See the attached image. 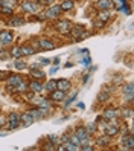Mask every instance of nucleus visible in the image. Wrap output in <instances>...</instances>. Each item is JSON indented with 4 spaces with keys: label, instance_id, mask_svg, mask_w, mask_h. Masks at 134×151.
Listing matches in <instances>:
<instances>
[{
    "label": "nucleus",
    "instance_id": "1",
    "mask_svg": "<svg viewBox=\"0 0 134 151\" xmlns=\"http://www.w3.org/2000/svg\"><path fill=\"white\" fill-rule=\"evenodd\" d=\"M20 125V116L15 113H11L9 114V130H14Z\"/></svg>",
    "mask_w": 134,
    "mask_h": 151
},
{
    "label": "nucleus",
    "instance_id": "2",
    "mask_svg": "<svg viewBox=\"0 0 134 151\" xmlns=\"http://www.w3.org/2000/svg\"><path fill=\"white\" fill-rule=\"evenodd\" d=\"M122 144H123V148L127 150H133L134 148V139H133V134L129 133L128 136H125L122 139Z\"/></svg>",
    "mask_w": 134,
    "mask_h": 151
},
{
    "label": "nucleus",
    "instance_id": "3",
    "mask_svg": "<svg viewBox=\"0 0 134 151\" xmlns=\"http://www.w3.org/2000/svg\"><path fill=\"white\" fill-rule=\"evenodd\" d=\"M98 8L102 11H108L113 8V2H111V0H99V2H98Z\"/></svg>",
    "mask_w": 134,
    "mask_h": 151
},
{
    "label": "nucleus",
    "instance_id": "4",
    "mask_svg": "<svg viewBox=\"0 0 134 151\" xmlns=\"http://www.w3.org/2000/svg\"><path fill=\"white\" fill-rule=\"evenodd\" d=\"M20 121H21V124H23L25 127H28V125H31V124L34 122V118H32L31 113H26V114H21L20 116Z\"/></svg>",
    "mask_w": 134,
    "mask_h": 151
},
{
    "label": "nucleus",
    "instance_id": "5",
    "mask_svg": "<svg viewBox=\"0 0 134 151\" xmlns=\"http://www.w3.org/2000/svg\"><path fill=\"white\" fill-rule=\"evenodd\" d=\"M123 93H125V99L127 101H131L133 99V84H127V86L123 87Z\"/></svg>",
    "mask_w": 134,
    "mask_h": 151
},
{
    "label": "nucleus",
    "instance_id": "6",
    "mask_svg": "<svg viewBox=\"0 0 134 151\" xmlns=\"http://www.w3.org/2000/svg\"><path fill=\"white\" fill-rule=\"evenodd\" d=\"M64 98H66V92L60 90V88L52 92V99H53V101H62Z\"/></svg>",
    "mask_w": 134,
    "mask_h": 151
},
{
    "label": "nucleus",
    "instance_id": "7",
    "mask_svg": "<svg viewBox=\"0 0 134 151\" xmlns=\"http://www.w3.org/2000/svg\"><path fill=\"white\" fill-rule=\"evenodd\" d=\"M60 12H61V8L60 6H52L50 9L46 12V17H47V19H53V17H56Z\"/></svg>",
    "mask_w": 134,
    "mask_h": 151
},
{
    "label": "nucleus",
    "instance_id": "8",
    "mask_svg": "<svg viewBox=\"0 0 134 151\" xmlns=\"http://www.w3.org/2000/svg\"><path fill=\"white\" fill-rule=\"evenodd\" d=\"M56 87L60 88V90L66 92V90H69V88H70V82L67 81V79H60V81L56 82Z\"/></svg>",
    "mask_w": 134,
    "mask_h": 151
},
{
    "label": "nucleus",
    "instance_id": "9",
    "mask_svg": "<svg viewBox=\"0 0 134 151\" xmlns=\"http://www.w3.org/2000/svg\"><path fill=\"white\" fill-rule=\"evenodd\" d=\"M29 88H31V90H32L34 93H38V92H41L43 86H41V82H40V81H31Z\"/></svg>",
    "mask_w": 134,
    "mask_h": 151
},
{
    "label": "nucleus",
    "instance_id": "10",
    "mask_svg": "<svg viewBox=\"0 0 134 151\" xmlns=\"http://www.w3.org/2000/svg\"><path fill=\"white\" fill-rule=\"evenodd\" d=\"M12 41V35L9 32H2L0 34V43L6 44V43H11Z\"/></svg>",
    "mask_w": 134,
    "mask_h": 151
},
{
    "label": "nucleus",
    "instance_id": "11",
    "mask_svg": "<svg viewBox=\"0 0 134 151\" xmlns=\"http://www.w3.org/2000/svg\"><path fill=\"white\" fill-rule=\"evenodd\" d=\"M21 81H23V79H21V78L19 76V75H12V76L9 78V81H8V82H9V86H11V87H17V86H19V84H20Z\"/></svg>",
    "mask_w": 134,
    "mask_h": 151
},
{
    "label": "nucleus",
    "instance_id": "12",
    "mask_svg": "<svg viewBox=\"0 0 134 151\" xmlns=\"http://www.w3.org/2000/svg\"><path fill=\"white\" fill-rule=\"evenodd\" d=\"M87 134H88V131L86 130V128H78V130H76V137L79 140H86Z\"/></svg>",
    "mask_w": 134,
    "mask_h": 151
},
{
    "label": "nucleus",
    "instance_id": "13",
    "mask_svg": "<svg viewBox=\"0 0 134 151\" xmlns=\"http://www.w3.org/2000/svg\"><path fill=\"white\" fill-rule=\"evenodd\" d=\"M60 8H61V11H69V9L73 8V2L72 0H64V2L60 5Z\"/></svg>",
    "mask_w": 134,
    "mask_h": 151
},
{
    "label": "nucleus",
    "instance_id": "14",
    "mask_svg": "<svg viewBox=\"0 0 134 151\" xmlns=\"http://www.w3.org/2000/svg\"><path fill=\"white\" fill-rule=\"evenodd\" d=\"M23 9L28 11V12H37V6H35L34 3H31V2H25L23 3Z\"/></svg>",
    "mask_w": 134,
    "mask_h": 151
},
{
    "label": "nucleus",
    "instance_id": "15",
    "mask_svg": "<svg viewBox=\"0 0 134 151\" xmlns=\"http://www.w3.org/2000/svg\"><path fill=\"white\" fill-rule=\"evenodd\" d=\"M56 28L60 32H69V21H60L56 25Z\"/></svg>",
    "mask_w": 134,
    "mask_h": 151
},
{
    "label": "nucleus",
    "instance_id": "16",
    "mask_svg": "<svg viewBox=\"0 0 134 151\" xmlns=\"http://www.w3.org/2000/svg\"><path fill=\"white\" fill-rule=\"evenodd\" d=\"M38 44H40V47L46 49V51H50V49H53V43H50L49 40H41Z\"/></svg>",
    "mask_w": 134,
    "mask_h": 151
},
{
    "label": "nucleus",
    "instance_id": "17",
    "mask_svg": "<svg viewBox=\"0 0 134 151\" xmlns=\"http://www.w3.org/2000/svg\"><path fill=\"white\" fill-rule=\"evenodd\" d=\"M117 131H119V128H117V125H114V124H113V125L110 124V125L107 127V134H108V136H114Z\"/></svg>",
    "mask_w": 134,
    "mask_h": 151
},
{
    "label": "nucleus",
    "instance_id": "18",
    "mask_svg": "<svg viewBox=\"0 0 134 151\" xmlns=\"http://www.w3.org/2000/svg\"><path fill=\"white\" fill-rule=\"evenodd\" d=\"M20 51H21V55H32L35 52V49L29 47V46H23V47H20Z\"/></svg>",
    "mask_w": 134,
    "mask_h": 151
},
{
    "label": "nucleus",
    "instance_id": "19",
    "mask_svg": "<svg viewBox=\"0 0 134 151\" xmlns=\"http://www.w3.org/2000/svg\"><path fill=\"white\" fill-rule=\"evenodd\" d=\"M32 76L34 78H38V79H43L44 78V72H41V70H37V69H32Z\"/></svg>",
    "mask_w": 134,
    "mask_h": 151
},
{
    "label": "nucleus",
    "instance_id": "20",
    "mask_svg": "<svg viewBox=\"0 0 134 151\" xmlns=\"http://www.w3.org/2000/svg\"><path fill=\"white\" fill-rule=\"evenodd\" d=\"M108 142H110V136L107 134V136L99 137V139H98V145H108Z\"/></svg>",
    "mask_w": 134,
    "mask_h": 151
},
{
    "label": "nucleus",
    "instance_id": "21",
    "mask_svg": "<svg viewBox=\"0 0 134 151\" xmlns=\"http://www.w3.org/2000/svg\"><path fill=\"white\" fill-rule=\"evenodd\" d=\"M25 23V20L23 19H20V17H17V19H12L11 20V26H20V25H23Z\"/></svg>",
    "mask_w": 134,
    "mask_h": 151
},
{
    "label": "nucleus",
    "instance_id": "22",
    "mask_svg": "<svg viewBox=\"0 0 134 151\" xmlns=\"http://www.w3.org/2000/svg\"><path fill=\"white\" fill-rule=\"evenodd\" d=\"M31 114H32L34 121H38V119L41 118V112H40V108H37V110H32V112H31Z\"/></svg>",
    "mask_w": 134,
    "mask_h": 151
},
{
    "label": "nucleus",
    "instance_id": "23",
    "mask_svg": "<svg viewBox=\"0 0 134 151\" xmlns=\"http://www.w3.org/2000/svg\"><path fill=\"white\" fill-rule=\"evenodd\" d=\"M46 88L49 92H53L56 88V81H49L47 84H46Z\"/></svg>",
    "mask_w": 134,
    "mask_h": 151
},
{
    "label": "nucleus",
    "instance_id": "24",
    "mask_svg": "<svg viewBox=\"0 0 134 151\" xmlns=\"http://www.w3.org/2000/svg\"><path fill=\"white\" fill-rule=\"evenodd\" d=\"M11 55H12V57H17V58H19V57H21L20 47H12V49H11Z\"/></svg>",
    "mask_w": 134,
    "mask_h": 151
},
{
    "label": "nucleus",
    "instance_id": "25",
    "mask_svg": "<svg viewBox=\"0 0 134 151\" xmlns=\"http://www.w3.org/2000/svg\"><path fill=\"white\" fill-rule=\"evenodd\" d=\"M108 17H110V12H108V11H104L102 14H99V19H101L102 23H105V21L108 20Z\"/></svg>",
    "mask_w": 134,
    "mask_h": 151
},
{
    "label": "nucleus",
    "instance_id": "26",
    "mask_svg": "<svg viewBox=\"0 0 134 151\" xmlns=\"http://www.w3.org/2000/svg\"><path fill=\"white\" fill-rule=\"evenodd\" d=\"M15 88H17L19 92H23V90H26V88H28V84H25L23 81H21V82H20V84H19V86H17Z\"/></svg>",
    "mask_w": 134,
    "mask_h": 151
},
{
    "label": "nucleus",
    "instance_id": "27",
    "mask_svg": "<svg viewBox=\"0 0 134 151\" xmlns=\"http://www.w3.org/2000/svg\"><path fill=\"white\" fill-rule=\"evenodd\" d=\"M116 114H117L116 110H107V112H105V116L107 118H113V116H116Z\"/></svg>",
    "mask_w": 134,
    "mask_h": 151
},
{
    "label": "nucleus",
    "instance_id": "28",
    "mask_svg": "<svg viewBox=\"0 0 134 151\" xmlns=\"http://www.w3.org/2000/svg\"><path fill=\"white\" fill-rule=\"evenodd\" d=\"M2 12H3V14H6V15H11L12 14V9H11L9 6H3L2 8Z\"/></svg>",
    "mask_w": 134,
    "mask_h": 151
},
{
    "label": "nucleus",
    "instance_id": "29",
    "mask_svg": "<svg viewBox=\"0 0 134 151\" xmlns=\"http://www.w3.org/2000/svg\"><path fill=\"white\" fill-rule=\"evenodd\" d=\"M84 31H82V28H79V26H76V28H75L73 31H72V34H73V37L75 35H78V34H82Z\"/></svg>",
    "mask_w": 134,
    "mask_h": 151
},
{
    "label": "nucleus",
    "instance_id": "30",
    "mask_svg": "<svg viewBox=\"0 0 134 151\" xmlns=\"http://www.w3.org/2000/svg\"><path fill=\"white\" fill-rule=\"evenodd\" d=\"M15 67H17V69H25V67H26V63H23V61H17V63H15Z\"/></svg>",
    "mask_w": 134,
    "mask_h": 151
},
{
    "label": "nucleus",
    "instance_id": "31",
    "mask_svg": "<svg viewBox=\"0 0 134 151\" xmlns=\"http://www.w3.org/2000/svg\"><path fill=\"white\" fill-rule=\"evenodd\" d=\"M114 3L119 6V9H120L122 6H125V3H127V2H125V0H114Z\"/></svg>",
    "mask_w": 134,
    "mask_h": 151
},
{
    "label": "nucleus",
    "instance_id": "32",
    "mask_svg": "<svg viewBox=\"0 0 134 151\" xmlns=\"http://www.w3.org/2000/svg\"><path fill=\"white\" fill-rule=\"evenodd\" d=\"M70 142H72V144H75V145H79V142H81V140H79L76 136H72V137H70Z\"/></svg>",
    "mask_w": 134,
    "mask_h": 151
},
{
    "label": "nucleus",
    "instance_id": "33",
    "mask_svg": "<svg viewBox=\"0 0 134 151\" xmlns=\"http://www.w3.org/2000/svg\"><path fill=\"white\" fill-rule=\"evenodd\" d=\"M108 99V93H101L99 95V101H107Z\"/></svg>",
    "mask_w": 134,
    "mask_h": 151
},
{
    "label": "nucleus",
    "instance_id": "34",
    "mask_svg": "<svg viewBox=\"0 0 134 151\" xmlns=\"http://www.w3.org/2000/svg\"><path fill=\"white\" fill-rule=\"evenodd\" d=\"M95 130H96V127L93 125V124H92V125H88V128H87V131H90V133H93Z\"/></svg>",
    "mask_w": 134,
    "mask_h": 151
},
{
    "label": "nucleus",
    "instance_id": "35",
    "mask_svg": "<svg viewBox=\"0 0 134 151\" xmlns=\"http://www.w3.org/2000/svg\"><path fill=\"white\" fill-rule=\"evenodd\" d=\"M2 5H3V3H2V0H0V6H2Z\"/></svg>",
    "mask_w": 134,
    "mask_h": 151
}]
</instances>
